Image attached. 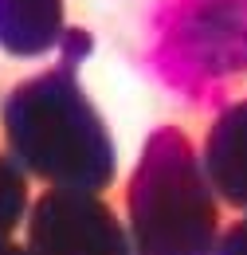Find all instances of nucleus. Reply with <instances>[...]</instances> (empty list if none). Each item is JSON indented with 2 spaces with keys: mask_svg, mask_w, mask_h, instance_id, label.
<instances>
[{
  "mask_svg": "<svg viewBox=\"0 0 247 255\" xmlns=\"http://www.w3.org/2000/svg\"><path fill=\"white\" fill-rule=\"evenodd\" d=\"M0 129L8 161L47 189L106 192L118 177L110 126L83 91L79 63L67 55L8 91Z\"/></svg>",
  "mask_w": 247,
  "mask_h": 255,
  "instance_id": "nucleus-1",
  "label": "nucleus"
},
{
  "mask_svg": "<svg viewBox=\"0 0 247 255\" xmlns=\"http://www.w3.org/2000/svg\"><path fill=\"white\" fill-rule=\"evenodd\" d=\"M145 67L188 110H224L247 87V0H157Z\"/></svg>",
  "mask_w": 247,
  "mask_h": 255,
  "instance_id": "nucleus-2",
  "label": "nucleus"
},
{
  "mask_svg": "<svg viewBox=\"0 0 247 255\" xmlns=\"http://www.w3.org/2000/svg\"><path fill=\"white\" fill-rule=\"evenodd\" d=\"M129 255H216L220 196L192 141L177 126H157L125 185Z\"/></svg>",
  "mask_w": 247,
  "mask_h": 255,
  "instance_id": "nucleus-3",
  "label": "nucleus"
},
{
  "mask_svg": "<svg viewBox=\"0 0 247 255\" xmlns=\"http://www.w3.org/2000/svg\"><path fill=\"white\" fill-rule=\"evenodd\" d=\"M24 248L31 255H129V236L98 192L47 189L24 216Z\"/></svg>",
  "mask_w": 247,
  "mask_h": 255,
  "instance_id": "nucleus-4",
  "label": "nucleus"
},
{
  "mask_svg": "<svg viewBox=\"0 0 247 255\" xmlns=\"http://www.w3.org/2000/svg\"><path fill=\"white\" fill-rule=\"evenodd\" d=\"M200 165L224 204L247 212V98H236L208 126Z\"/></svg>",
  "mask_w": 247,
  "mask_h": 255,
  "instance_id": "nucleus-5",
  "label": "nucleus"
},
{
  "mask_svg": "<svg viewBox=\"0 0 247 255\" xmlns=\"http://www.w3.org/2000/svg\"><path fill=\"white\" fill-rule=\"evenodd\" d=\"M67 35L63 0H0V51L12 59H43Z\"/></svg>",
  "mask_w": 247,
  "mask_h": 255,
  "instance_id": "nucleus-6",
  "label": "nucleus"
},
{
  "mask_svg": "<svg viewBox=\"0 0 247 255\" xmlns=\"http://www.w3.org/2000/svg\"><path fill=\"white\" fill-rule=\"evenodd\" d=\"M28 208H31L28 177L8 161V153H0V240H12V232L24 224Z\"/></svg>",
  "mask_w": 247,
  "mask_h": 255,
  "instance_id": "nucleus-7",
  "label": "nucleus"
},
{
  "mask_svg": "<svg viewBox=\"0 0 247 255\" xmlns=\"http://www.w3.org/2000/svg\"><path fill=\"white\" fill-rule=\"evenodd\" d=\"M216 255H247V216L228 224V232H220Z\"/></svg>",
  "mask_w": 247,
  "mask_h": 255,
  "instance_id": "nucleus-8",
  "label": "nucleus"
},
{
  "mask_svg": "<svg viewBox=\"0 0 247 255\" xmlns=\"http://www.w3.org/2000/svg\"><path fill=\"white\" fill-rule=\"evenodd\" d=\"M0 255H31L24 244H16V240H0Z\"/></svg>",
  "mask_w": 247,
  "mask_h": 255,
  "instance_id": "nucleus-9",
  "label": "nucleus"
}]
</instances>
